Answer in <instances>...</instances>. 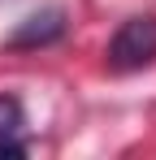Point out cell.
I'll return each instance as SVG.
<instances>
[{"label": "cell", "mask_w": 156, "mask_h": 160, "mask_svg": "<svg viewBox=\"0 0 156 160\" xmlns=\"http://www.w3.org/2000/svg\"><path fill=\"white\" fill-rule=\"evenodd\" d=\"M156 61V18L143 13V18H126L117 35L108 39V69L117 74H130V69H143Z\"/></svg>", "instance_id": "1"}, {"label": "cell", "mask_w": 156, "mask_h": 160, "mask_svg": "<svg viewBox=\"0 0 156 160\" xmlns=\"http://www.w3.org/2000/svg\"><path fill=\"white\" fill-rule=\"evenodd\" d=\"M65 35V9H39L18 22V30L9 35V48H48Z\"/></svg>", "instance_id": "2"}, {"label": "cell", "mask_w": 156, "mask_h": 160, "mask_svg": "<svg viewBox=\"0 0 156 160\" xmlns=\"http://www.w3.org/2000/svg\"><path fill=\"white\" fill-rule=\"evenodd\" d=\"M26 130V112L13 95H0V138H13Z\"/></svg>", "instance_id": "3"}, {"label": "cell", "mask_w": 156, "mask_h": 160, "mask_svg": "<svg viewBox=\"0 0 156 160\" xmlns=\"http://www.w3.org/2000/svg\"><path fill=\"white\" fill-rule=\"evenodd\" d=\"M13 156H26V143L13 134V138H0V160H13Z\"/></svg>", "instance_id": "4"}]
</instances>
